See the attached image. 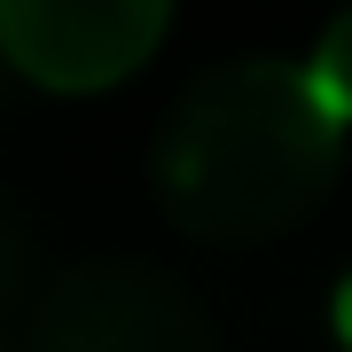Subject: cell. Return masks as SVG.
I'll return each mask as SVG.
<instances>
[{"mask_svg": "<svg viewBox=\"0 0 352 352\" xmlns=\"http://www.w3.org/2000/svg\"><path fill=\"white\" fill-rule=\"evenodd\" d=\"M329 321H337V337H344V352H352V274L337 282V298H329Z\"/></svg>", "mask_w": 352, "mask_h": 352, "instance_id": "cell-6", "label": "cell"}, {"mask_svg": "<svg viewBox=\"0 0 352 352\" xmlns=\"http://www.w3.org/2000/svg\"><path fill=\"white\" fill-rule=\"evenodd\" d=\"M8 78H16V71H8V55H0V94H8Z\"/></svg>", "mask_w": 352, "mask_h": 352, "instance_id": "cell-7", "label": "cell"}, {"mask_svg": "<svg viewBox=\"0 0 352 352\" xmlns=\"http://www.w3.org/2000/svg\"><path fill=\"white\" fill-rule=\"evenodd\" d=\"M305 78H314L321 110L337 118V126H352V8H337V16H329V32H321L314 63H305Z\"/></svg>", "mask_w": 352, "mask_h": 352, "instance_id": "cell-4", "label": "cell"}, {"mask_svg": "<svg viewBox=\"0 0 352 352\" xmlns=\"http://www.w3.org/2000/svg\"><path fill=\"white\" fill-rule=\"evenodd\" d=\"M344 126L321 110L305 63L243 55L204 71L164 110L149 188L164 219L196 243H266L329 196Z\"/></svg>", "mask_w": 352, "mask_h": 352, "instance_id": "cell-1", "label": "cell"}, {"mask_svg": "<svg viewBox=\"0 0 352 352\" xmlns=\"http://www.w3.org/2000/svg\"><path fill=\"white\" fill-rule=\"evenodd\" d=\"M173 0H0V55L47 94H102L157 55Z\"/></svg>", "mask_w": 352, "mask_h": 352, "instance_id": "cell-3", "label": "cell"}, {"mask_svg": "<svg viewBox=\"0 0 352 352\" xmlns=\"http://www.w3.org/2000/svg\"><path fill=\"white\" fill-rule=\"evenodd\" d=\"M24 352H212V321L173 274L102 258L39 298Z\"/></svg>", "mask_w": 352, "mask_h": 352, "instance_id": "cell-2", "label": "cell"}, {"mask_svg": "<svg viewBox=\"0 0 352 352\" xmlns=\"http://www.w3.org/2000/svg\"><path fill=\"white\" fill-rule=\"evenodd\" d=\"M16 289H24V235L8 227V212H0V321H8Z\"/></svg>", "mask_w": 352, "mask_h": 352, "instance_id": "cell-5", "label": "cell"}]
</instances>
